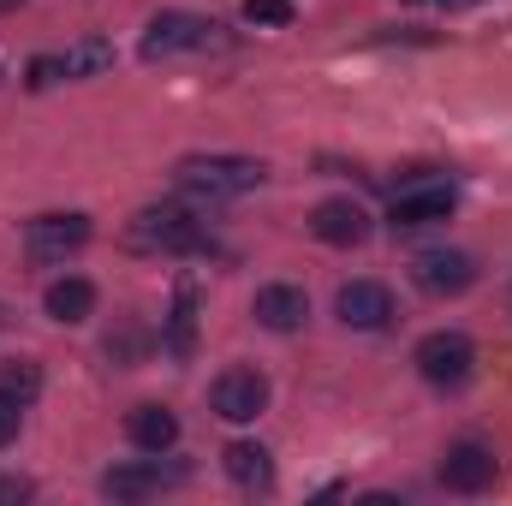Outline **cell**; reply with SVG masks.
Returning <instances> with one entry per match:
<instances>
[{"instance_id":"6da1fadb","label":"cell","mask_w":512,"mask_h":506,"mask_svg":"<svg viewBox=\"0 0 512 506\" xmlns=\"http://www.w3.org/2000/svg\"><path fill=\"white\" fill-rule=\"evenodd\" d=\"M262 173H268V167L251 161V155H185L173 179H179L185 191H197V197L215 203V197H245V191H256Z\"/></svg>"},{"instance_id":"7a4b0ae2","label":"cell","mask_w":512,"mask_h":506,"mask_svg":"<svg viewBox=\"0 0 512 506\" xmlns=\"http://www.w3.org/2000/svg\"><path fill=\"white\" fill-rule=\"evenodd\" d=\"M131 245L137 251H197L203 245V221L179 203H161V209H143L131 221Z\"/></svg>"},{"instance_id":"3957f363","label":"cell","mask_w":512,"mask_h":506,"mask_svg":"<svg viewBox=\"0 0 512 506\" xmlns=\"http://www.w3.org/2000/svg\"><path fill=\"white\" fill-rule=\"evenodd\" d=\"M417 370H423V381H435V387H459V381H471V370H477V346L465 334L441 328V334L417 340Z\"/></svg>"},{"instance_id":"277c9868","label":"cell","mask_w":512,"mask_h":506,"mask_svg":"<svg viewBox=\"0 0 512 506\" xmlns=\"http://www.w3.org/2000/svg\"><path fill=\"white\" fill-rule=\"evenodd\" d=\"M209 405L227 423H251V417H262V405H268V376L262 370H221L215 387H209Z\"/></svg>"},{"instance_id":"5b68a950","label":"cell","mask_w":512,"mask_h":506,"mask_svg":"<svg viewBox=\"0 0 512 506\" xmlns=\"http://www.w3.org/2000/svg\"><path fill=\"white\" fill-rule=\"evenodd\" d=\"M215 42V24L197 18V12H161L143 36V54L149 60H167V54H191V48H209Z\"/></svg>"},{"instance_id":"8992f818","label":"cell","mask_w":512,"mask_h":506,"mask_svg":"<svg viewBox=\"0 0 512 506\" xmlns=\"http://www.w3.org/2000/svg\"><path fill=\"white\" fill-rule=\"evenodd\" d=\"M411 280H417L429 298H459V292L477 280V262L465 251H417L411 256Z\"/></svg>"},{"instance_id":"52a82bcc","label":"cell","mask_w":512,"mask_h":506,"mask_svg":"<svg viewBox=\"0 0 512 506\" xmlns=\"http://www.w3.org/2000/svg\"><path fill=\"white\" fill-rule=\"evenodd\" d=\"M495 477H501V465H495V453L483 441H459L441 459V483L453 495H483V489H495Z\"/></svg>"},{"instance_id":"ba28073f","label":"cell","mask_w":512,"mask_h":506,"mask_svg":"<svg viewBox=\"0 0 512 506\" xmlns=\"http://www.w3.org/2000/svg\"><path fill=\"white\" fill-rule=\"evenodd\" d=\"M78 245H90V221L84 215H42V221L24 227V251L36 256V262H60Z\"/></svg>"},{"instance_id":"9c48e42d","label":"cell","mask_w":512,"mask_h":506,"mask_svg":"<svg viewBox=\"0 0 512 506\" xmlns=\"http://www.w3.org/2000/svg\"><path fill=\"white\" fill-rule=\"evenodd\" d=\"M310 233H316L322 245L352 251V245H364V239H370V215H364L352 197H328V203H316V209H310Z\"/></svg>"},{"instance_id":"30bf717a","label":"cell","mask_w":512,"mask_h":506,"mask_svg":"<svg viewBox=\"0 0 512 506\" xmlns=\"http://www.w3.org/2000/svg\"><path fill=\"white\" fill-rule=\"evenodd\" d=\"M334 310H340V322H346V328L376 334V328H387V322H393V292H387L382 280H352V286H340Z\"/></svg>"},{"instance_id":"8fae6325","label":"cell","mask_w":512,"mask_h":506,"mask_svg":"<svg viewBox=\"0 0 512 506\" xmlns=\"http://www.w3.org/2000/svg\"><path fill=\"white\" fill-rule=\"evenodd\" d=\"M447 215H453V191H447V185H429V191H399V197H393V209H387V221H393L399 233L435 227V221H447Z\"/></svg>"},{"instance_id":"7c38bea8","label":"cell","mask_w":512,"mask_h":506,"mask_svg":"<svg viewBox=\"0 0 512 506\" xmlns=\"http://www.w3.org/2000/svg\"><path fill=\"white\" fill-rule=\"evenodd\" d=\"M304 316H310V298H304L298 286H262V292H256V322H262V328L292 334V328H304Z\"/></svg>"},{"instance_id":"4fadbf2b","label":"cell","mask_w":512,"mask_h":506,"mask_svg":"<svg viewBox=\"0 0 512 506\" xmlns=\"http://www.w3.org/2000/svg\"><path fill=\"white\" fill-rule=\"evenodd\" d=\"M126 435H131V447H143V453H167L179 441V417L167 405H137L126 417Z\"/></svg>"},{"instance_id":"5bb4252c","label":"cell","mask_w":512,"mask_h":506,"mask_svg":"<svg viewBox=\"0 0 512 506\" xmlns=\"http://www.w3.org/2000/svg\"><path fill=\"white\" fill-rule=\"evenodd\" d=\"M221 465H227V477H233L239 489H268V483H274L268 447H256V441H233V447L221 453Z\"/></svg>"},{"instance_id":"9a60e30c","label":"cell","mask_w":512,"mask_h":506,"mask_svg":"<svg viewBox=\"0 0 512 506\" xmlns=\"http://www.w3.org/2000/svg\"><path fill=\"white\" fill-rule=\"evenodd\" d=\"M42 304H48V316H54V322H84V316L96 310V286H90V280H78V274H66V280H54V286H48V298H42Z\"/></svg>"},{"instance_id":"2e32d148","label":"cell","mask_w":512,"mask_h":506,"mask_svg":"<svg viewBox=\"0 0 512 506\" xmlns=\"http://www.w3.org/2000/svg\"><path fill=\"white\" fill-rule=\"evenodd\" d=\"M155 489H161V471L155 465H120V471L102 477V495H114V501H143Z\"/></svg>"},{"instance_id":"e0dca14e","label":"cell","mask_w":512,"mask_h":506,"mask_svg":"<svg viewBox=\"0 0 512 506\" xmlns=\"http://www.w3.org/2000/svg\"><path fill=\"white\" fill-rule=\"evenodd\" d=\"M60 60H66V78L102 72V66H114V42H78V48H66Z\"/></svg>"},{"instance_id":"ac0fdd59","label":"cell","mask_w":512,"mask_h":506,"mask_svg":"<svg viewBox=\"0 0 512 506\" xmlns=\"http://www.w3.org/2000/svg\"><path fill=\"white\" fill-rule=\"evenodd\" d=\"M0 393H12L18 405H30V399L42 393V376H36V364H24V358L0 364Z\"/></svg>"},{"instance_id":"d6986e66","label":"cell","mask_w":512,"mask_h":506,"mask_svg":"<svg viewBox=\"0 0 512 506\" xmlns=\"http://www.w3.org/2000/svg\"><path fill=\"white\" fill-rule=\"evenodd\" d=\"M191 322H197V292H191V286H179V304H173V334H167V346H173V352H191Z\"/></svg>"},{"instance_id":"ffe728a7","label":"cell","mask_w":512,"mask_h":506,"mask_svg":"<svg viewBox=\"0 0 512 506\" xmlns=\"http://www.w3.org/2000/svg\"><path fill=\"white\" fill-rule=\"evenodd\" d=\"M245 24H292V0H245Z\"/></svg>"},{"instance_id":"44dd1931","label":"cell","mask_w":512,"mask_h":506,"mask_svg":"<svg viewBox=\"0 0 512 506\" xmlns=\"http://www.w3.org/2000/svg\"><path fill=\"white\" fill-rule=\"evenodd\" d=\"M18 417H24V405H18L12 393H0V447H6L12 435H18Z\"/></svg>"},{"instance_id":"7402d4cb","label":"cell","mask_w":512,"mask_h":506,"mask_svg":"<svg viewBox=\"0 0 512 506\" xmlns=\"http://www.w3.org/2000/svg\"><path fill=\"white\" fill-rule=\"evenodd\" d=\"M30 495V483H0V501H24Z\"/></svg>"},{"instance_id":"603a6c76","label":"cell","mask_w":512,"mask_h":506,"mask_svg":"<svg viewBox=\"0 0 512 506\" xmlns=\"http://www.w3.org/2000/svg\"><path fill=\"white\" fill-rule=\"evenodd\" d=\"M12 6H18V0H0V12H12Z\"/></svg>"}]
</instances>
